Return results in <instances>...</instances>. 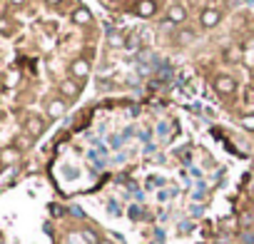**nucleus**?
<instances>
[{
	"mask_svg": "<svg viewBox=\"0 0 254 244\" xmlns=\"http://www.w3.org/2000/svg\"><path fill=\"white\" fill-rule=\"evenodd\" d=\"M224 60L227 62H239L242 60V50L239 48H227L224 50Z\"/></svg>",
	"mask_w": 254,
	"mask_h": 244,
	"instance_id": "11",
	"label": "nucleus"
},
{
	"mask_svg": "<svg viewBox=\"0 0 254 244\" xmlns=\"http://www.w3.org/2000/svg\"><path fill=\"white\" fill-rule=\"evenodd\" d=\"M58 90H60V95H63V100H65V102H72V100H77V97H80L82 85H80L77 80L67 77V80H63V82L58 85Z\"/></svg>",
	"mask_w": 254,
	"mask_h": 244,
	"instance_id": "2",
	"label": "nucleus"
},
{
	"mask_svg": "<svg viewBox=\"0 0 254 244\" xmlns=\"http://www.w3.org/2000/svg\"><path fill=\"white\" fill-rule=\"evenodd\" d=\"M157 13V3H155V0H137V3H135V15L137 18H152Z\"/></svg>",
	"mask_w": 254,
	"mask_h": 244,
	"instance_id": "7",
	"label": "nucleus"
},
{
	"mask_svg": "<svg viewBox=\"0 0 254 244\" xmlns=\"http://www.w3.org/2000/svg\"><path fill=\"white\" fill-rule=\"evenodd\" d=\"M10 3H13V5H23V3H25V0H10Z\"/></svg>",
	"mask_w": 254,
	"mask_h": 244,
	"instance_id": "17",
	"label": "nucleus"
},
{
	"mask_svg": "<svg viewBox=\"0 0 254 244\" xmlns=\"http://www.w3.org/2000/svg\"><path fill=\"white\" fill-rule=\"evenodd\" d=\"M192 38H194V33H190V30H182V33L177 35V40H180L182 45H187V43H192Z\"/></svg>",
	"mask_w": 254,
	"mask_h": 244,
	"instance_id": "14",
	"label": "nucleus"
},
{
	"mask_svg": "<svg viewBox=\"0 0 254 244\" xmlns=\"http://www.w3.org/2000/svg\"><path fill=\"white\" fill-rule=\"evenodd\" d=\"M0 33H3V35H10V33H13V25H10V20L0 18Z\"/></svg>",
	"mask_w": 254,
	"mask_h": 244,
	"instance_id": "13",
	"label": "nucleus"
},
{
	"mask_svg": "<svg viewBox=\"0 0 254 244\" xmlns=\"http://www.w3.org/2000/svg\"><path fill=\"white\" fill-rule=\"evenodd\" d=\"M45 3H48V5H60L63 0H45Z\"/></svg>",
	"mask_w": 254,
	"mask_h": 244,
	"instance_id": "16",
	"label": "nucleus"
},
{
	"mask_svg": "<svg viewBox=\"0 0 254 244\" xmlns=\"http://www.w3.org/2000/svg\"><path fill=\"white\" fill-rule=\"evenodd\" d=\"M239 125H242V130L254 132V115H242L239 117Z\"/></svg>",
	"mask_w": 254,
	"mask_h": 244,
	"instance_id": "12",
	"label": "nucleus"
},
{
	"mask_svg": "<svg viewBox=\"0 0 254 244\" xmlns=\"http://www.w3.org/2000/svg\"><path fill=\"white\" fill-rule=\"evenodd\" d=\"M70 75H72V80H77V82L82 85V80L90 75V62H87L85 58L72 60V62H70Z\"/></svg>",
	"mask_w": 254,
	"mask_h": 244,
	"instance_id": "4",
	"label": "nucleus"
},
{
	"mask_svg": "<svg viewBox=\"0 0 254 244\" xmlns=\"http://www.w3.org/2000/svg\"><path fill=\"white\" fill-rule=\"evenodd\" d=\"M212 87L219 92V95H224V97H229V95H234L237 92V80L234 77H229V75H217L214 80H212Z\"/></svg>",
	"mask_w": 254,
	"mask_h": 244,
	"instance_id": "1",
	"label": "nucleus"
},
{
	"mask_svg": "<svg viewBox=\"0 0 254 244\" xmlns=\"http://www.w3.org/2000/svg\"><path fill=\"white\" fill-rule=\"evenodd\" d=\"M45 110H48V117L50 120H60L65 115V110H67V102L63 97H53V100H48Z\"/></svg>",
	"mask_w": 254,
	"mask_h": 244,
	"instance_id": "6",
	"label": "nucleus"
},
{
	"mask_svg": "<svg viewBox=\"0 0 254 244\" xmlns=\"http://www.w3.org/2000/svg\"><path fill=\"white\" fill-rule=\"evenodd\" d=\"M219 20H222V10H219V8H204V10H202L199 23H202V28H204V30L217 28V25H219Z\"/></svg>",
	"mask_w": 254,
	"mask_h": 244,
	"instance_id": "5",
	"label": "nucleus"
},
{
	"mask_svg": "<svg viewBox=\"0 0 254 244\" xmlns=\"http://www.w3.org/2000/svg\"><path fill=\"white\" fill-rule=\"evenodd\" d=\"M167 20L175 23V25H182V23L187 20V10H185V5H180V3L170 5V10H167Z\"/></svg>",
	"mask_w": 254,
	"mask_h": 244,
	"instance_id": "8",
	"label": "nucleus"
},
{
	"mask_svg": "<svg viewBox=\"0 0 254 244\" xmlns=\"http://www.w3.org/2000/svg\"><path fill=\"white\" fill-rule=\"evenodd\" d=\"M18 160H20V150H18V147L0 150V165H15Z\"/></svg>",
	"mask_w": 254,
	"mask_h": 244,
	"instance_id": "9",
	"label": "nucleus"
},
{
	"mask_svg": "<svg viewBox=\"0 0 254 244\" xmlns=\"http://www.w3.org/2000/svg\"><path fill=\"white\" fill-rule=\"evenodd\" d=\"M23 127H25V135H30V137L35 140V137H40V135L45 132V120L38 117V115H30V117L25 120Z\"/></svg>",
	"mask_w": 254,
	"mask_h": 244,
	"instance_id": "3",
	"label": "nucleus"
},
{
	"mask_svg": "<svg viewBox=\"0 0 254 244\" xmlns=\"http://www.w3.org/2000/svg\"><path fill=\"white\" fill-rule=\"evenodd\" d=\"M72 23L75 25H90L92 23V13L87 8H77V10H72Z\"/></svg>",
	"mask_w": 254,
	"mask_h": 244,
	"instance_id": "10",
	"label": "nucleus"
},
{
	"mask_svg": "<svg viewBox=\"0 0 254 244\" xmlns=\"http://www.w3.org/2000/svg\"><path fill=\"white\" fill-rule=\"evenodd\" d=\"M82 239H85L87 244H97V234L90 232V229H82Z\"/></svg>",
	"mask_w": 254,
	"mask_h": 244,
	"instance_id": "15",
	"label": "nucleus"
}]
</instances>
